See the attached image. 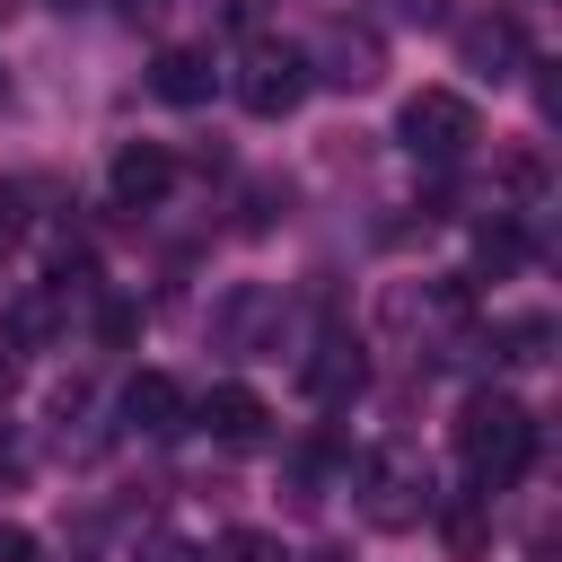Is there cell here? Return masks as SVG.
<instances>
[{
    "label": "cell",
    "mask_w": 562,
    "mask_h": 562,
    "mask_svg": "<svg viewBox=\"0 0 562 562\" xmlns=\"http://www.w3.org/2000/svg\"><path fill=\"white\" fill-rule=\"evenodd\" d=\"M457 457H465L474 492L492 501L501 483H518V474L536 465V413H527L518 395H465V413H457Z\"/></svg>",
    "instance_id": "obj_1"
},
{
    "label": "cell",
    "mask_w": 562,
    "mask_h": 562,
    "mask_svg": "<svg viewBox=\"0 0 562 562\" xmlns=\"http://www.w3.org/2000/svg\"><path fill=\"white\" fill-rule=\"evenodd\" d=\"M228 88H237V105L255 114V123H281L299 97H307V44H246L237 53V70H228Z\"/></svg>",
    "instance_id": "obj_2"
},
{
    "label": "cell",
    "mask_w": 562,
    "mask_h": 562,
    "mask_svg": "<svg viewBox=\"0 0 562 562\" xmlns=\"http://www.w3.org/2000/svg\"><path fill=\"white\" fill-rule=\"evenodd\" d=\"M404 149L413 158H430V167H448V158H465L474 140H483V114H474V97H457V88H422V97H404Z\"/></svg>",
    "instance_id": "obj_3"
},
{
    "label": "cell",
    "mask_w": 562,
    "mask_h": 562,
    "mask_svg": "<svg viewBox=\"0 0 562 562\" xmlns=\"http://www.w3.org/2000/svg\"><path fill=\"white\" fill-rule=\"evenodd\" d=\"M439 492H430V474L404 457V448H386V457H369L360 465V518L378 527V536H404V527H422V509H430Z\"/></svg>",
    "instance_id": "obj_4"
},
{
    "label": "cell",
    "mask_w": 562,
    "mask_h": 562,
    "mask_svg": "<svg viewBox=\"0 0 562 562\" xmlns=\"http://www.w3.org/2000/svg\"><path fill=\"white\" fill-rule=\"evenodd\" d=\"M457 61H465L474 79H518V70H527L518 18H465V26H457Z\"/></svg>",
    "instance_id": "obj_5"
},
{
    "label": "cell",
    "mask_w": 562,
    "mask_h": 562,
    "mask_svg": "<svg viewBox=\"0 0 562 562\" xmlns=\"http://www.w3.org/2000/svg\"><path fill=\"white\" fill-rule=\"evenodd\" d=\"M299 378H307V395H316V404H351V395H360V378H369L360 334H342V325H334V334H316V351H307V369H299Z\"/></svg>",
    "instance_id": "obj_6"
},
{
    "label": "cell",
    "mask_w": 562,
    "mask_h": 562,
    "mask_svg": "<svg viewBox=\"0 0 562 562\" xmlns=\"http://www.w3.org/2000/svg\"><path fill=\"white\" fill-rule=\"evenodd\" d=\"M193 422H202L220 448H263V439H272V413H263V395H255V386H211Z\"/></svg>",
    "instance_id": "obj_7"
},
{
    "label": "cell",
    "mask_w": 562,
    "mask_h": 562,
    "mask_svg": "<svg viewBox=\"0 0 562 562\" xmlns=\"http://www.w3.org/2000/svg\"><path fill=\"white\" fill-rule=\"evenodd\" d=\"M105 184H114V202H123V211H149V202H167V184H176V158H167L158 140H123Z\"/></svg>",
    "instance_id": "obj_8"
},
{
    "label": "cell",
    "mask_w": 562,
    "mask_h": 562,
    "mask_svg": "<svg viewBox=\"0 0 562 562\" xmlns=\"http://www.w3.org/2000/svg\"><path fill=\"white\" fill-rule=\"evenodd\" d=\"M184 413H193V404H184V386H176L167 369H140V378L123 386V422H132V430H149V439H176V430H184Z\"/></svg>",
    "instance_id": "obj_9"
},
{
    "label": "cell",
    "mask_w": 562,
    "mask_h": 562,
    "mask_svg": "<svg viewBox=\"0 0 562 562\" xmlns=\"http://www.w3.org/2000/svg\"><path fill=\"white\" fill-rule=\"evenodd\" d=\"M307 79H334V88H369V79H378V35H369V26H334V35L307 53Z\"/></svg>",
    "instance_id": "obj_10"
},
{
    "label": "cell",
    "mask_w": 562,
    "mask_h": 562,
    "mask_svg": "<svg viewBox=\"0 0 562 562\" xmlns=\"http://www.w3.org/2000/svg\"><path fill=\"white\" fill-rule=\"evenodd\" d=\"M149 88H158L167 105H202V97H211V53H202V44H167V53L149 61Z\"/></svg>",
    "instance_id": "obj_11"
},
{
    "label": "cell",
    "mask_w": 562,
    "mask_h": 562,
    "mask_svg": "<svg viewBox=\"0 0 562 562\" xmlns=\"http://www.w3.org/2000/svg\"><path fill=\"white\" fill-rule=\"evenodd\" d=\"M430 509H439V536H448V553H483V536H492V518H483V492H439Z\"/></svg>",
    "instance_id": "obj_12"
},
{
    "label": "cell",
    "mask_w": 562,
    "mask_h": 562,
    "mask_svg": "<svg viewBox=\"0 0 562 562\" xmlns=\"http://www.w3.org/2000/svg\"><path fill=\"white\" fill-rule=\"evenodd\" d=\"M518 263H527V237H518L509 220L474 228V272H492V281H501V272H518Z\"/></svg>",
    "instance_id": "obj_13"
},
{
    "label": "cell",
    "mask_w": 562,
    "mask_h": 562,
    "mask_svg": "<svg viewBox=\"0 0 562 562\" xmlns=\"http://www.w3.org/2000/svg\"><path fill=\"white\" fill-rule=\"evenodd\" d=\"M501 342H509L501 360H544V342H553V325H544V316H509V325H501Z\"/></svg>",
    "instance_id": "obj_14"
},
{
    "label": "cell",
    "mask_w": 562,
    "mask_h": 562,
    "mask_svg": "<svg viewBox=\"0 0 562 562\" xmlns=\"http://www.w3.org/2000/svg\"><path fill=\"white\" fill-rule=\"evenodd\" d=\"M132 334H140V307H132V299H105V307H97V342H105V351H123Z\"/></svg>",
    "instance_id": "obj_15"
},
{
    "label": "cell",
    "mask_w": 562,
    "mask_h": 562,
    "mask_svg": "<svg viewBox=\"0 0 562 562\" xmlns=\"http://www.w3.org/2000/svg\"><path fill=\"white\" fill-rule=\"evenodd\" d=\"M220 562H290V553H281V544H272L263 527H237V536L220 544Z\"/></svg>",
    "instance_id": "obj_16"
},
{
    "label": "cell",
    "mask_w": 562,
    "mask_h": 562,
    "mask_svg": "<svg viewBox=\"0 0 562 562\" xmlns=\"http://www.w3.org/2000/svg\"><path fill=\"white\" fill-rule=\"evenodd\" d=\"M501 176H509L518 193H536V184H544V158H536V149H509V158H501Z\"/></svg>",
    "instance_id": "obj_17"
},
{
    "label": "cell",
    "mask_w": 562,
    "mask_h": 562,
    "mask_svg": "<svg viewBox=\"0 0 562 562\" xmlns=\"http://www.w3.org/2000/svg\"><path fill=\"white\" fill-rule=\"evenodd\" d=\"M0 562H44V553H35V536H26V527H0Z\"/></svg>",
    "instance_id": "obj_18"
},
{
    "label": "cell",
    "mask_w": 562,
    "mask_h": 562,
    "mask_svg": "<svg viewBox=\"0 0 562 562\" xmlns=\"http://www.w3.org/2000/svg\"><path fill=\"white\" fill-rule=\"evenodd\" d=\"M140 562H202V553H193V544H149Z\"/></svg>",
    "instance_id": "obj_19"
},
{
    "label": "cell",
    "mask_w": 562,
    "mask_h": 562,
    "mask_svg": "<svg viewBox=\"0 0 562 562\" xmlns=\"http://www.w3.org/2000/svg\"><path fill=\"white\" fill-rule=\"evenodd\" d=\"M9 237H18V202L0 193V255H9Z\"/></svg>",
    "instance_id": "obj_20"
},
{
    "label": "cell",
    "mask_w": 562,
    "mask_h": 562,
    "mask_svg": "<svg viewBox=\"0 0 562 562\" xmlns=\"http://www.w3.org/2000/svg\"><path fill=\"white\" fill-rule=\"evenodd\" d=\"M158 9H167V0H123V18H158Z\"/></svg>",
    "instance_id": "obj_21"
},
{
    "label": "cell",
    "mask_w": 562,
    "mask_h": 562,
    "mask_svg": "<svg viewBox=\"0 0 562 562\" xmlns=\"http://www.w3.org/2000/svg\"><path fill=\"white\" fill-rule=\"evenodd\" d=\"M53 9H79V0H53Z\"/></svg>",
    "instance_id": "obj_22"
}]
</instances>
